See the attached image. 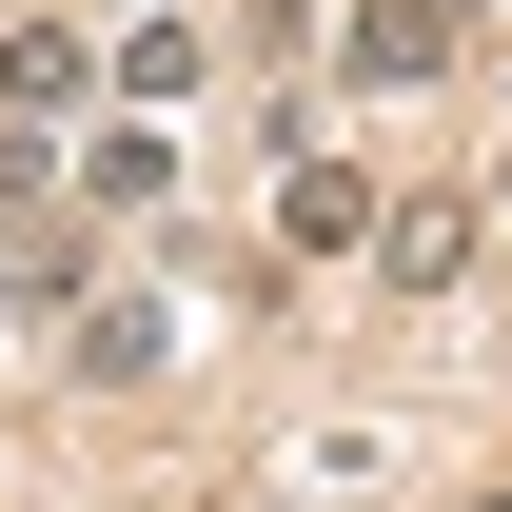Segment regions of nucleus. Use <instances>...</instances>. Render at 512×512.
I'll use <instances>...</instances> for the list:
<instances>
[{"label":"nucleus","instance_id":"obj_1","mask_svg":"<svg viewBox=\"0 0 512 512\" xmlns=\"http://www.w3.org/2000/svg\"><path fill=\"white\" fill-rule=\"evenodd\" d=\"M473 60V0H355L335 20V99H434Z\"/></svg>","mask_w":512,"mask_h":512},{"label":"nucleus","instance_id":"obj_2","mask_svg":"<svg viewBox=\"0 0 512 512\" xmlns=\"http://www.w3.org/2000/svg\"><path fill=\"white\" fill-rule=\"evenodd\" d=\"M79 296H99V217H79V197H0V316L60 335Z\"/></svg>","mask_w":512,"mask_h":512},{"label":"nucleus","instance_id":"obj_4","mask_svg":"<svg viewBox=\"0 0 512 512\" xmlns=\"http://www.w3.org/2000/svg\"><path fill=\"white\" fill-rule=\"evenodd\" d=\"M473 237H493L473 197H375V296H453V276H473Z\"/></svg>","mask_w":512,"mask_h":512},{"label":"nucleus","instance_id":"obj_5","mask_svg":"<svg viewBox=\"0 0 512 512\" xmlns=\"http://www.w3.org/2000/svg\"><path fill=\"white\" fill-rule=\"evenodd\" d=\"M60 355H79V394L178 375V296H79V316H60Z\"/></svg>","mask_w":512,"mask_h":512},{"label":"nucleus","instance_id":"obj_8","mask_svg":"<svg viewBox=\"0 0 512 512\" xmlns=\"http://www.w3.org/2000/svg\"><path fill=\"white\" fill-rule=\"evenodd\" d=\"M158 197H178V138H158V119L79 138V217H158Z\"/></svg>","mask_w":512,"mask_h":512},{"label":"nucleus","instance_id":"obj_3","mask_svg":"<svg viewBox=\"0 0 512 512\" xmlns=\"http://www.w3.org/2000/svg\"><path fill=\"white\" fill-rule=\"evenodd\" d=\"M79 99H99V40H79V20H20V40H0V138H60Z\"/></svg>","mask_w":512,"mask_h":512},{"label":"nucleus","instance_id":"obj_7","mask_svg":"<svg viewBox=\"0 0 512 512\" xmlns=\"http://www.w3.org/2000/svg\"><path fill=\"white\" fill-rule=\"evenodd\" d=\"M197 60H217V40H197L178 0H138L119 40H99V99H197Z\"/></svg>","mask_w":512,"mask_h":512},{"label":"nucleus","instance_id":"obj_6","mask_svg":"<svg viewBox=\"0 0 512 512\" xmlns=\"http://www.w3.org/2000/svg\"><path fill=\"white\" fill-rule=\"evenodd\" d=\"M276 256H375V178L296 138V178H276Z\"/></svg>","mask_w":512,"mask_h":512},{"label":"nucleus","instance_id":"obj_9","mask_svg":"<svg viewBox=\"0 0 512 512\" xmlns=\"http://www.w3.org/2000/svg\"><path fill=\"white\" fill-rule=\"evenodd\" d=\"M473 512H512V493H473Z\"/></svg>","mask_w":512,"mask_h":512}]
</instances>
